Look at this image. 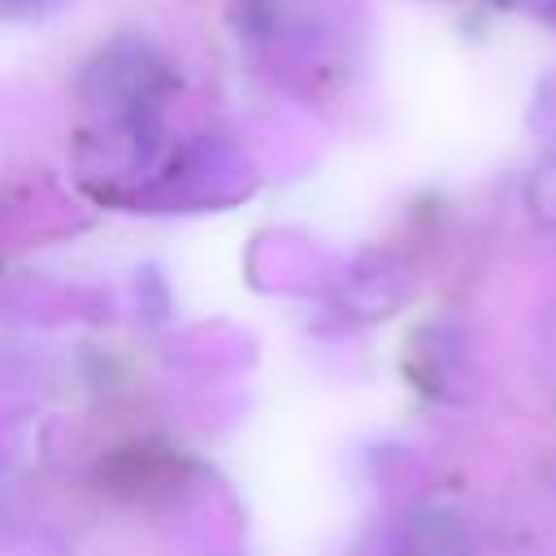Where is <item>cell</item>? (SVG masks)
<instances>
[{"label":"cell","instance_id":"6da1fadb","mask_svg":"<svg viewBox=\"0 0 556 556\" xmlns=\"http://www.w3.org/2000/svg\"><path fill=\"white\" fill-rule=\"evenodd\" d=\"M174 91V65L143 39L100 48L78 78L83 104L122 148H161V113Z\"/></svg>","mask_w":556,"mask_h":556},{"label":"cell","instance_id":"7a4b0ae2","mask_svg":"<svg viewBox=\"0 0 556 556\" xmlns=\"http://www.w3.org/2000/svg\"><path fill=\"white\" fill-rule=\"evenodd\" d=\"M473 526L447 504L413 508L395 534V556H473Z\"/></svg>","mask_w":556,"mask_h":556},{"label":"cell","instance_id":"3957f363","mask_svg":"<svg viewBox=\"0 0 556 556\" xmlns=\"http://www.w3.org/2000/svg\"><path fill=\"white\" fill-rule=\"evenodd\" d=\"M526 208H530V217L539 226H552L556 230V152L534 165V174L526 182Z\"/></svg>","mask_w":556,"mask_h":556},{"label":"cell","instance_id":"277c9868","mask_svg":"<svg viewBox=\"0 0 556 556\" xmlns=\"http://www.w3.org/2000/svg\"><path fill=\"white\" fill-rule=\"evenodd\" d=\"M56 0H0V9L4 13H13V17H39V13H48Z\"/></svg>","mask_w":556,"mask_h":556},{"label":"cell","instance_id":"5b68a950","mask_svg":"<svg viewBox=\"0 0 556 556\" xmlns=\"http://www.w3.org/2000/svg\"><path fill=\"white\" fill-rule=\"evenodd\" d=\"M504 9H521V13H539V17H552L556 13V0H495Z\"/></svg>","mask_w":556,"mask_h":556}]
</instances>
